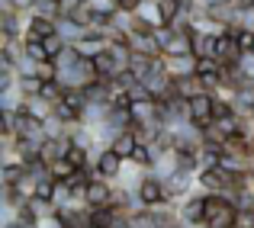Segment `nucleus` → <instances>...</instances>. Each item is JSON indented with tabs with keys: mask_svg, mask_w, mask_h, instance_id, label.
I'll use <instances>...</instances> for the list:
<instances>
[{
	"mask_svg": "<svg viewBox=\"0 0 254 228\" xmlns=\"http://www.w3.org/2000/svg\"><path fill=\"white\" fill-rule=\"evenodd\" d=\"M123 167H126V158H119L113 148H103V151H97L93 177H103V180H113V183H116L119 173H123Z\"/></svg>",
	"mask_w": 254,
	"mask_h": 228,
	"instance_id": "3",
	"label": "nucleus"
},
{
	"mask_svg": "<svg viewBox=\"0 0 254 228\" xmlns=\"http://www.w3.org/2000/svg\"><path fill=\"white\" fill-rule=\"evenodd\" d=\"M251 177H254V167H251Z\"/></svg>",
	"mask_w": 254,
	"mask_h": 228,
	"instance_id": "35",
	"label": "nucleus"
},
{
	"mask_svg": "<svg viewBox=\"0 0 254 228\" xmlns=\"http://www.w3.org/2000/svg\"><path fill=\"white\" fill-rule=\"evenodd\" d=\"M129 161L148 171V167H151V161H155V148H151V145H142V142H138V148L132 151V158H129Z\"/></svg>",
	"mask_w": 254,
	"mask_h": 228,
	"instance_id": "25",
	"label": "nucleus"
},
{
	"mask_svg": "<svg viewBox=\"0 0 254 228\" xmlns=\"http://www.w3.org/2000/svg\"><path fill=\"white\" fill-rule=\"evenodd\" d=\"M222 32H199L193 29V55L196 58H216V45Z\"/></svg>",
	"mask_w": 254,
	"mask_h": 228,
	"instance_id": "13",
	"label": "nucleus"
},
{
	"mask_svg": "<svg viewBox=\"0 0 254 228\" xmlns=\"http://www.w3.org/2000/svg\"><path fill=\"white\" fill-rule=\"evenodd\" d=\"M164 186H168L171 203H180V199H187L193 190H196V173L193 171H177L171 180H164Z\"/></svg>",
	"mask_w": 254,
	"mask_h": 228,
	"instance_id": "6",
	"label": "nucleus"
},
{
	"mask_svg": "<svg viewBox=\"0 0 254 228\" xmlns=\"http://www.w3.org/2000/svg\"><path fill=\"white\" fill-rule=\"evenodd\" d=\"M6 3L13 6L16 13H32V6H36V0H6Z\"/></svg>",
	"mask_w": 254,
	"mask_h": 228,
	"instance_id": "32",
	"label": "nucleus"
},
{
	"mask_svg": "<svg viewBox=\"0 0 254 228\" xmlns=\"http://www.w3.org/2000/svg\"><path fill=\"white\" fill-rule=\"evenodd\" d=\"M161 3V13H164V23H174L177 19V13H180V0H158Z\"/></svg>",
	"mask_w": 254,
	"mask_h": 228,
	"instance_id": "30",
	"label": "nucleus"
},
{
	"mask_svg": "<svg viewBox=\"0 0 254 228\" xmlns=\"http://www.w3.org/2000/svg\"><path fill=\"white\" fill-rule=\"evenodd\" d=\"M74 49H77V55H81V58H97V55H103V52L110 49V39L87 32L84 39H77V42H74Z\"/></svg>",
	"mask_w": 254,
	"mask_h": 228,
	"instance_id": "12",
	"label": "nucleus"
},
{
	"mask_svg": "<svg viewBox=\"0 0 254 228\" xmlns=\"http://www.w3.org/2000/svg\"><path fill=\"white\" fill-rule=\"evenodd\" d=\"M203 3H222V0H203Z\"/></svg>",
	"mask_w": 254,
	"mask_h": 228,
	"instance_id": "34",
	"label": "nucleus"
},
{
	"mask_svg": "<svg viewBox=\"0 0 254 228\" xmlns=\"http://www.w3.org/2000/svg\"><path fill=\"white\" fill-rule=\"evenodd\" d=\"M110 148L116 151L119 158H126V161H129V158H132V151L138 148V138L132 135V129H123L116 138H113V145H110Z\"/></svg>",
	"mask_w": 254,
	"mask_h": 228,
	"instance_id": "19",
	"label": "nucleus"
},
{
	"mask_svg": "<svg viewBox=\"0 0 254 228\" xmlns=\"http://www.w3.org/2000/svg\"><path fill=\"white\" fill-rule=\"evenodd\" d=\"M245 58V49L238 45V39L232 36V32H222L219 36V45H216V61L222 64V68H238Z\"/></svg>",
	"mask_w": 254,
	"mask_h": 228,
	"instance_id": "4",
	"label": "nucleus"
},
{
	"mask_svg": "<svg viewBox=\"0 0 254 228\" xmlns=\"http://www.w3.org/2000/svg\"><path fill=\"white\" fill-rule=\"evenodd\" d=\"M49 167H52V177H55V180H68L71 173L77 171V167H74V161H71V158H55Z\"/></svg>",
	"mask_w": 254,
	"mask_h": 228,
	"instance_id": "24",
	"label": "nucleus"
},
{
	"mask_svg": "<svg viewBox=\"0 0 254 228\" xmlns=\"http://www.w3.org/2000/svg\"><path fill=\"white\" fill-rule=\"evenodd\" d=\"M77 61H81V55H77V49H74V45H68V49H64L62 55H55V64H58V71H68V68H74Z\"/></svg>",
	"mask_w": 254,
	"mask_h": 228,
	"instance_id": "26",
	"label": "nucleus"
},
{
	"mask_svg": "<svg viewBox=\"0 0 254 228\" xmlns=\"http://www.w3.org/2000/svg\"><path fill=\"white\" fill-rule=\"evenodd\" d=\"M42 84L45 80L39 74H29V77H19V90L26 93V97H36V93H42Z\"/></svg>",
	"mask_w": 254,
	"mask_h": 228,
	"instance_id": "27",
	"label": "nucleus"
},
{
	"mask_svg": "<svg viewBox=\"0 0 254 228\" xmlns=\"http://www.w3.org/2000/svg\"><path fill=\"white\" fill-rule=\"evenodd\" d=\"M19 42H23V52H26L29 58H36V61H45V58H52L42 39H32V36H26V39H19Z\"/></svg>",
	"mask_w": 254,
	"mask_h": 228,
	"instance_id": "23",
	"label": "nucleus"
},
{
	"mask_svg": "<svg viewBox=\"0 0 254 228\" xmlns=\"http://www.w3.org/2000/svg\"><path fill=\"white\" fill-rule=\"evenodd\" d=\"M135 19L142 26H148V29H161V26H168V23H164V13H161V3H158V0H142L138 10H135Z\"/></svg>",
	"mask_w": 254,
	"mask_h": 228,
	"instance_id": "10",
	"label": "nucleus"
},
{
	"mask_svg": "<svg viewBox=\"0 0 254 228\" xmlns=\"http://www.w3.org/2000/svg\"><path fill=\"white\" fill-rule=\"evenodd\" d=\"M196 186L203 193H222L225 186H232V171H225L222 164L212 167V171H199L196 173Z\"/></svg>",
	"mask_w": 254,
	"mask_h": 228,
	"instance_id": "7",
	"label": "nucleus"
},
{
	"mask_svg": "<svg viewBox=\"0 0 254 228\" xmlns=\"http://www.w3.org/2000/svg\"><path fill=\"white\" fill-rule=\"evenodd\" d=\"M55 203L58 206H68L71 203V186H68V180H58V186H55Z\"/></svg>",
	"mask_w": 254,
	"mask_h": 228,
	"instance_id": "31",
	"label": "nucleus"
},
{
	"mask_svg": "<svg viewBox=\"0 0 254 228\" xmlns=\"http://www.w3.org/2000/svg\"><path fill=\"white\" fill-rule=\"evenodd\" d=\"M55 29H58V36L68 39V45H74L77 39L87 36V26L77 23V19H71V16H58V19H55Z\"/></svg>",
	"mask_w": 254,
	"mask_h": 228,
	"instance_id": "16",
	"label": "nucleus"
},
{
	"mask_svg": "<svg viewBox=\"0 0 254 228\" xmlns=\"http://www.w3.org/2000/svg\"><path fill=\"white\" fill-rule=\"evenodd\" d=\"M39 228H64V222L58 216H52V219H39Z\"/></svg>",
	"mask_w": 254,
	"mask_h": 228,
	"instance_id": "33",
	"label": "nucleus"
},
{
	"mask_svg": "<svg viewBox=\"0 0 254 228\" xmlns=\"http://www.w3.org/2000/svg\"><path fill=\"white\" fill-rule=\"evenodd\" d=\"M155 148V145H151ZM155 177H161V180H171L174 173L180 171V154L177 148H164V151H155V161H151V167H148Z\"/></svg>",
	"mask_w": 254,
	"mask_h": 228,
	"instance_id": "8",
	"label": "nucleus"
},
{
	"mask_svg": "<svg viewBox=\"0 0 254 228\" xmlns=\"http://www.w3.org/2000/svg\"><path fill=\"white\" fill-rule=\"evenodd\" d=\"M190 122L199 125V129H206V125L216 122V93L203 90V93H196V97L190 100Z\"/></svg>",
	"mask_w": 254,
	"mask_h": 228,
	"instance_id": "1",
	"label": "nucleus"
},
{
	"mask_svg": "<svg viewBox=\"0 0 254 228\" xmlns=\"http://www.w3.org/2000/svg\"><path fill=\"white\" fill-rule=\"evenodd\" d=\"M164 64H168L171 77L177 80V77H190V74H196L199 58H196V55H177V58H164Z\"/></svg>",
	"mask_w": 254,
	"mask_h": 228,
	"instance_id": "15",
	"label": "nucleus"
},
{
	"mask_svg": "<svg viewBox=\"0 0 254 228\" xmlns=\"http://www.w3.org/2000/svg\"><path fill=\"white\" fill-rule=\"evenodd\" d=\"M177 55H193V29H174L168 45H164V58Z\"/></svg>",
	"mask_w": 254,
	"mask_h": 228,
	"instance_id": "9",
	"label": "nucleus"
},
{
	"mask_svg": "<svg viewBox=\"0 0 254 228\" xmlns=\"http://www.w3.org/2000/svg\"><path fill=\"white\" fill-rule=\"evenodd\" d=\"M23 100L26 93L19 90V84L10 87V90H0V110H23Z\"/></svg>",
	"mask_w": 254,
	"mask_h": 228,
	"instance_id": "22",
	"label": "nucleus"
},
{
	"mask_svg": "<svg viewBox=\"0 0 254 228\" xmlns=\"http://www.w3.org/2000/svg\"><path fill=\"white\" fill-rule=\"evenodd\" d=\"M26 177V164H0V190L16 186Z\"/></svg>",
	"mask_w": 254,
	"mask_h": 228,
	"instance_id": "21",
	"label": "nucleus"
},
{
	"mask_svg": "<svg viewBox=\"0 0 254 228\" xmlns=\"http://www.w3.org/2000/svg\"><path fill=\"white\" fill-rule=\"evenodd\" d=\"M177 209H180V219H184L187 225H203L206 222V193L196 186L187 199L177 203Z\"/></svg>",
	"mask_w": 254,
	"mask_h": 228,
	"instance_id": "2",
	"label": "nucleus"
},
{
	"mask_svg": "<svg viewBox=\"0 0 254 228\" xmlns=\"http://www.w3.org/2000/svg\"><path fill=\"white\" fill-rule=\"evenodd\" d=\"M174 90H177L184 100H193L196 93H203L206 87H203V80H199V74H190V77H177L174 80Z\"/></svg>",
	"mask_w": 254,
	"mask_h": 228,
	"instance_id": "20",
	"label": "nucleus"
},
{
	"mask_svg": "<svg viewBox=\"0 0 254 228\" xmlns=\"http://www.w3.org/2000/svg\"><path fill=\"white\" fill-rule=\"evenodd\" d=\"M52 32H58V29H55V19H49V16H36V13L29 16L26 36H32V39H45V36H52ZM26 36H23V39H26Z\"/></svg>",
	"mask_w": 254,
	"mask_h": 228,
	"instance_id": "18",
	"label": "nucleus"
},
{
	"mask_svg": "<svg viewBox=\"0 0 254 228\" xmlns=\"http://www.w3.org/2000/svg\"><path fill=\"white\" fill-rule=\"evenodd\" d=\"M113 196V180H103V177H93L87 183V206H106Z\"/></svg>",
	"mask_w": 254,
	"mask_h": 228,
	"instance_id": "14",
	"label": "nucleus"
},
{
	"mask_svg": "<svg viewBox=\"0 0 254 228\" xmlns=\"http://www.w3.org/2000/svg\"><path fill=\"white\" fill-rule=\"evenodd\" d=\"M23 113H29L32 119H42V122H49V119L55 116V103H52V100H45L42 93H36V97H26V100H23Z\"/></svg>",
	"mask_w": 254,
	"mask_h": 228,
	"instance_id": "11",
	"label": "nucleus"
},
{
	"mask_svg": "<svg viewBox=\"0 0 254 228\" xmlns=\"http://www.w3.org/2000/svg\"><path fill=\"white\" fill-rule=\"evenodd\" d=\"M222 164V148H216V145H203V148L196 151V173L199 171H212V167Z\"/></svg>",
	"mask_w": 254,
	"mask_h": 228,
	"instance_id": "17",
	"label": "nucleus"
},
{
	"mask_svg": "<svg viewBox=\"0 0 254 228\" xmlns=\"http://www.w3.org/2000/svg\"><path fill=\"white\" fill-rule=\"evenodd\" d=\"M87 0H58V16H77V10Z\"/></svg>",
	"mask_w": 254,
	"mask_h": 228,
	"instance_id": "29",
	"label": "nucleus"
},
{
	"mask_svg": "<svg viewBox=\"0 0 254 228\" xmlns=\"http://www.w3.org/2000/svg\"><path fill=\"white\" fill-rule=\"evenodd\" d=\"M135 196L142 199L145 206H158V203H164V199H168V186H164L161 177H155V173L148 171L142 177V183L135 186Z\"/></svg>",
	"mask_w": 254,
	"mask_h": 228,
	"instance_id": "5",
	"label": "nucleus"
},
{
	"mask_svg": "<svg viewBox=\"0 0 254 228\" xmlns=\"http://www.w3.org/2000/svg\"><path fill=\"white\" fill-rule=\"evenodd\" d=\"M36 16H49V19H58V0H36L32 6Z\"/></svg>",
	"mask_w": 254,
	"mask_h": 228,
	"instance_id": "28",
	"label": "nucleus"
}]
</instances>
